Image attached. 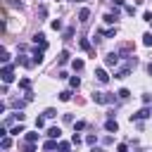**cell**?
I'll use <instances>...</instances> for the list:
<instances>
[{"label": "cell", "mask_w": 152, "mask_h": 152, "mask_svg": "<svg viewBox=\"0 0 152 152\" xmlns=\"http://www.w3.org/2000/svg\"><path fill=\"white\" fill-rule=\"evenodd\" d=\"M135 66H138V59H135V57H128L124 66L114 69V78H126V76H128V74H131V71H133Z\"/></svg>", "instance_id": "1"}, {"label": "cell", "mask_w": 152, "mask_h": 152, "mask_svg": "<svg viewBox=\"0 0 152 152\" xmlns=\"http://www.w3.org/2000/svg\"><path fill=\"white\" fill-rule=\"evenodd\" d=\"M0 76H2V83H5V86H7V83H12V81H14V64H5Z\"/></svg>", "instance_id": "2"}, {"label": "cell", "mask_w": 152, "mask_h": 152, "mask_svg": "<svg viewBox=\"0 0 152 152\" xmlns=\"http://www.w3.org/2000/svg\"><path fill=\"white\" fill-rule=\"evenodd\" d=\"M93 102H97V104H112V102H114V95H107V93H93Z\"/></svg>", "instance_id": "3"}, {"label": "cell", "mask_w": 152, "mask_h": 152, "mask_svg": "<svg viewBox=\"0 0 152 152\" xmlns=\"http://www.w3.org/2000/svg\"><path fill=\"white\" fill-rule=\"evenodd\" d=\"M119 59H121V55L114 50V52H109L107 57H104V64L109 66V69H116V64H119Z\"/></svg>", "instance_id": "4"}, {"label": "cell", "mask_w": 152, "mask_h": 152, "mask_svg": "<svg viewBox=\"0 0 152 152\" xmlns=\"http://www.w3.org/2000/svg\"><path fill=\"white\" fill-rule=\"evenodd\" d=\"M152 114V109L150 107H142V109H138L135 114H131V121H142V119H147Z\"/></svg>", "instance_id": "5"}, {"label": "cell", "mask_w": 152, "mask_h": 152, "mask_svg": "<svg viewBox=\"0 0 152 152\" xmlns=\"http://www.w3.org/2000/svg\"><path fill=\"white\" fill-rule=\"evenodd\" d=\"M45 135H48L50 140H59V138H62V131H59V126H50V128L45 131Z\"/></svg>", "instance_id": "6"}, {"label": "cell", "mask_w": 152, "mask_h": 152, "mask_svg": "<svg viewBox=\"0 0 152 152\" xmlns=\"http://www.w3.org/2000/svg\"><path fill=\"white\" fill-rule=\"evenodd\" d=\"M33 43H36V45H40L43 50H48V40H45V33H36V36H33Z\"/></svg>", "instance_id": "7"}, {"label": "cell", "mask_w": 152, "mask_h": 152, "mask_svg": "<svg viewBox=\"0 0 152 152\" xmlns=\"http://www.w3.org/2000/svg\"><path fill=\"white\" fill-rule=\"evenodd\" d=\"M17 64H21V66H33L36 62L28 59V55H19V57H17Z\"/></svg>", "instance_id": "8"}, {"label": "cell", "mask_w": 152, "mask_h": 152, "mask_svg": "<svg viewBox=\"0 0 152 152\" xmlns=\"http://www.w3.org/2000/svg\"><path fill=\"white\" fill-rule=\"evenodd\" d=\"M104 128H107L109 133H116V131H119V124H116V119H107V121H104Z\"/></svg>", "instance_id": "9"}, {"label": "cell", "mask_w": 152, "mask_h": 152, "mask_svg": "<svg viewBox=\"0 0 152 152\" xmlns=\"http://www.w3.org/2000/svg\"><path fill=\"white\" fill-rule=\"evenodd\" d=\"M78 45H81V50H86V52L95 55V50H93V45H90V40H88V38H81V43H78Z\"/></svg>", "instance_id": "10"}, {"label": "cell", "mask_w": 152, "mask_h": 152, "mask_svg": "<svg viewBox=\"0 0 152 152\" xmlns=\"http://www.w3.org/2000/svg\"><path fill=\"white\" fill-rule=\"evenodd\" d=\"M43 52H45L43 48H36V50L31 52V57H33V62H36V64H40V62H43Z\"/></svg>", "instance_id": "11"}, {"label": "cell", "mask_w": 152, "mask_h": 152, "mask_svg": "<svg viewBox=\"0 0 152 152\" xmlns=\"http://www.w3.org/2000/svg\"><path fill=\"white\" fill-rule=\"evenodd\" d=\"M95 78H97L100 83H107V81H109V76H107L104 69H95Z\"/></svg>", "instance_id": "12"}, {"label": "cell", "mask_w": 152, "mask_h": 152, "mask_svg": "<svg viewBox=\"0 0 152 152\" xmlns=\"http://www.w3.org/2000/svg\"><path fill=\"white\" fill-rule=\"evenodd\" d=\"M88 17H90V10H88V7H83V10L78 12V21H81V24H86V21H88Z\"/></svg>", "instance_id": "13"}, {"label": "cell", "mask_w": 152, "mask_h": 152, "mask_svg": "<svg viewBox=\"0 0 152 152\" xmlns=\"http://www.w3.org/2000/svg\"><path fill=\"white\" fill-rule=\"evenodd\" d=\"M69 57H71V55H69V50H62V52H59V59H57V62H59V64H66V62H69Z\"/></svg>", "instance_id": "14"}, {"label": "cell", "mask_w": 152, "mask_h": 152, "mask_svg": "<svg viewBox=\"0 0 152 152\" xmlns=\"http://www.w3.org/2000/svg\"><path fill=\"white\" fill-rule=\"evenodd\" d=\"M19 88L28 93V90H31V78H21V81H19Z\"/></svg>", "instance_id": "15"}, {"label": "cell", "mask_w": 152, "mask_h": 152, "mask_svg": "<svg viewBox=\"0 0 152 152\" xmlns=\"http://www.w3.org/2000/svg\"><path fill=\"white\" fill-rule=\"evenodd\" d=\"M0 147H2V150H10V147H12V138H10V135H5V138L0 140Z\"/></svg>", "instance_id": "16"}, {"label": "cell", "mask_w": 152, "mask_h": 152, "mask_svg": "<svg viewBox=\"0 0 152 152\" xmlns=\"http://www.w3.org/2000/svg\"><path fill=\"white\" fill-rule=\"evenodd\" d=\"M100 36H104V38H114V36H116V26H114V28H107V31H100Z\"/></svg>", "instance_id": "17"}, {"label": "cell", "mask_w": 152, "mask_h": 152, "mask_svg": "<svg viewBox=\"0 0 152 152\" xmlns=\"http://www.w3.org/2000/svg\"><path fill=\"white\" fill-rule=\"evenodd\" d=\"M43 116H45V119H55V116H57V109H52V107H48V109L43 112Z\"/></svg>", "instance_id": "18"}, {"label": "cell", "mask_w": 152, "mask_h": 152, "mask_svg": "<svg viewBox=\"0 0 152 152\" xmlns=\"http://www.w3.org/2000/svg\"><path fill=\"white\" fill-rule=\"evenodd\" d=\"M57 145H59V140H48V142H45L43 147H45V150L50 152V150H57Z\"/></svg>", "instance_id": "19"}, {"label": "cell", "mask_w": 152, "mask_h": 152, "mask_svg": "<svg viewBox=\"0 0 152 152\" xmlns=\"http://www.w3.org/2000/svg\"><path fill=\"white\" fill-rule=\"evenodd\" d=\"M142 45H147V48H152V31H147V33L142 36Z\"/></svg>", "instance_id": "20"}, {"label": "cell", "mask_w": 152, "mask_h": 152, "mask_svg": "<svg viewBox=\"0 0 152 152\" xmlns=\"http://www.w3.org/2000/svg\"><path fill=\"white\" fill-rule=\"evenodd\" d=\"M59 100H62V102H69V100H71V90H62V93H59Z\"/></svg>", "instance_id": "21"}, {"label": "cell", "mask_w": 152, "mask_h": 152, "mask_svg": "<svg viewBox=\"0 0 152 152\" xmlns=\"http://www.w3.org/2000/svg\"><path fill=\"white\" fill-rule=\"evenodd\" d=\"M116 95H119V100H128V97H131V93H128V88H121V90H119Z\"/></svg>", "instance_id": "22"}, {"label": "cell", "mask_w": 152, "mask_h": 152, "mask_svg": "<svg viewBox=\"0 0 152 152\" xmlns=\"http://www.w3.org/2000/svg\"><path fill=\"white\" fill-rule=\"evenodd\" d=\"M57 152H71V145L69 142H59L57 145Z\"/></svg>", "instance_id": "23"}, {"label": "cell", "mask_w": 152, "mask_h": 152, "mask_svg": "<svg viewBox=\"0 0 152 152\" xmlns=\"http://www.w3.org/2000/svg\"><path fill=\"white\" fill-rule=\"evenodd\" d=\"M71 66H74V71H81V69H83V59H74Z\"/></svg>", "instance_id": "24"}, {"label": "cell", "mask_w": 152, "mask_h": 152, "mask_svg": "<svg viewBox=\"0 0 152 152\" xmlns=\"http://www.w3.org/2000/svg\"><path fill=\"white\" fill-rule=\"evenodd\" d=\"M69 86H71V88H78V86H81V78H78V76H71V78H69Z\"/></svg>", "instance_id": "25"}, {"label": "cell", "mask_w": 152, "mask_h": 152, "mask_svg": "<svg viewBox=\"0 0 152 152\" xmlns=\"http://www.w3.org/2000/svg\"><path fill=\"white\" fill-rule=\"evenodd\" d=\"M10 133H12V135H19V133H26V128H24V126L19 124V126H14V128H12Z\"/></svg>", "instance_id": "26"}, {"label": "cell", "mask_w": 152, "mask_h": 152, "mask_svg": "<svg viewBox=\"0 0 152 152\" xmlns=\"http://www.w3.org/2000/svg\"><path fill=\"white\" fill-rule=\"evenodd\" d=\"M38 140V133H26V142H36Z\"/></svg>", "instance_id": "27"}, {"label": "cell", "mask_w": 152, "mask_h": 152, "mask_svg": "<svg viewBox=\"0 0 152 152\" xmlns=\"http://www.w3.org/2000/svg\"><path fill=\"white\" fill-rule=\"evenodd\" d=\"M124 10H126V14H131V17L135 14V7H133V5H124Z\"/></svg>", "instance_id": "28"}, {"label": "cell", "mask_w": 152, "mask_h": 152, "mask_svg": "<svg viewBox=\"0 0 152 152\" xmlns=\"http://www.w3.org/2000/svg\"><path fill=\"white\" fill-rule=\"evenodd\" d=\"M50 26H52V28H55V31H59V28H62V19H55V21H52V24H50Z\"/></svg>", "instance_id": "29"}, {"label": "cell", "mask_w": 152, "mask_h": 152, "mask_svg": "<svg viewBox=\"0 0 152 152\" xmlns=\"http://www.w3.org/2000/svg\"><path fill=\"white\" fill-rule=\"evenodd\" d=\"M7 59H10V52H7V50H2V52H0V62H5V64H7Z\"/></svg>", "instance_id": "30"}, {"label": "cell", "mask_w": 152, "mask_h": 152, "mask_svg": "<svg viewBox=\"0 0 152 152\" xmlns=\"http://www.w3.org/2000/svg\"><path fill=\"white\" fill-rule=\"evenodd\" d=\"M43 126H45V116H38L36 119V128H43Z\"/></svg>", "instance_id": "31"}, {"label": "cell", "mask_w": 152, "mask_h": 152, "mask_svg": "<svg viewBox=\"0 0 152 152\" xmlns=\"http://www.w3.org/2000/svg\"><path fill=\"white\" fill-rule=\"evenodd\" d=\"M83 128H86V121H76L74 124V131H83Z\"/></svg>", "instance_id": "32"}, {"label": "cell", "mask_w": 152, "mask_h": 152, "mask_svg": "<svg viewBox=\"0 0 152 152\" xmlns=\"http://www.w3.org/2000/svg\"><path fill=\"white\" fill-rule=\"evenodd\" d=\"M86 142H88V145H95V142H97V135H93V133H90V135L86 138Z\"/></svg>", "instance_id": "33"}, {"label": "cell", "mask_w": 152, "mask_h": 152, "mask_svg": "<svg viewBox=\"0 0 152 152\" xmlns=\"http://www.w3.org/2000/svg\"><path fill=\"white\" fill-rule=\"evenodd\" d=\"M116 152H128V145H126V142H121V145H116Z\"/></svg>", "instance_id": "34"}, {"label": "cell", "mask_w": 152, "mask_h": 152, "mask_svg": "<svg viewBox=\"0 0 152 152\" xmlns=\"http://www.w3.org/2000/svg\"><path fill=\"white\" fill-rule=\"evenodd\" d=\"M33 150H36L33 142H26V145H24V152H33Z\"/></svg>", "instance_id": "35"}, {"label": "cell", "mask_w": 152, "mask_h": 152, "mask_svg": "<svg viewBox=\"0 0 152 152\" xmlns=\"http://www.w3.org/2000/svg\"><path fill=\"white\" fill-rule=\"evenodd\" d=\"M10 5H12V7H19V10L24 7V5H21V0H10Z\"/></svg>", "instance_id": "36"}, {"label": "cell", "mask_w": 152, "mask_h": 152, "mask_svg": "<svg viewBox=\"0 0 152 152\" xmlns=\"http://www.w3.org/2000/svg\"><path fill=\"white\" fill-rule=\"evenodd\" d=\"M71 142H74V145H78V142H81V135H78V133H74V138H71Z\"/></svg>", "instance_id": "37"}, {"label": "cell", "mask_w": 152, "mask_h": 152, "mask_svg": "<svg viewBox=\"0 0 152 152\" xmlns=\"http://www.w3.org/2000/svg\"><path fill=\"white\" fill-rule=\"evenodd\" d=\"M142 19H145V21H150V24H152V12H145V14H142Z\"/></svg>", "instance_id": "38"}, {"label": "cell", "mask_w": 152, "mask_h": 152, "mask_svg": "<svg viewBox=\"0 0 152 152\" xmlns=\"http://www.w3.org/2000/svg\"><path fill=\"white\" fill-rule=\"evenodd\" d=\"M90 152H104V150H102V147H93Z\"/></svg>", "instance_id": "39"}, {"label": "cell", "mask_w": 152, "mask_h": 152, "mask_svg": "<svg viewBox=\"0 0 152 152\" xmlns=\"http://www.w3.org/2000/svg\"><path fill=\"white\" fill-rule=\"evenodd\" d=\"M147 74H150V76H152V62H150V64H147Z\"/></svg>", "instance_id": "40"}, {"label": "cell", "mask_w": 152, "mask_h": 152, "mask_svg": "<svg viewBox=\"0 0 152 152\" xmlns=\"http://www.w3.org/2000/svg\"><path fill=\"white\" fill-rule=\"evenodd\" d=\"M78 2H86V0H78Z\"/></svg>", "instance_id": "41"}]
</instances>
